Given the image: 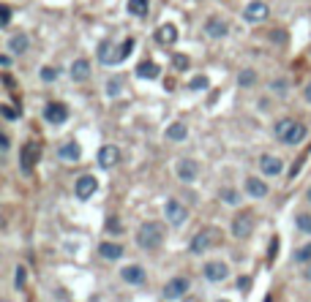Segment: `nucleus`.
Wrapping results in <instances>:
<instances>
[{
    "instance_id": "obj_1",
    "label": "nucleus",
    "mask_w": 311,
    "mask_h": 302,
    "mask_svg": "<svg viewBox=\"0 0 311 302\" xmlns=\"http://www.w3.org/2000/svg\"><path fill=\"white\" fill-rule=\"evenodd\" d=\"M273 134H276V139H278V142H284V144H300L306 139V125L300 123V120L284 117V120H278V123H276Z\"/></svg>"
},
{
    "instance_id": "obj_2",
    "label": "nucleus",
    "mask_w": 311,
    "mask_h": 302,
    "mask_svg": "<svg viewBox=\"0 0 311 302\" xmlns=\"http://www.w3.org/2000/svg\"><path fill=\"white\" fill-rule=\"evenodd\" d=\"M137 245L142 251H159L164 245V229H161V223H153V220L142 223L137 229Z\"/></svg>"
},
{
    "instance_id": "obj_3",
    "label": "nucleus",
    "mask_w": 311,
    "mask_h": 302,
    "mask_svg": "<svg viewBox=\"0 0 311 302\" xmlns=\"http://www.w3.org/2000/svg\"><path fill=\"white\" fill-rule=\"evenodd\" d=\"M219 242H221V232L216 226H205V229H200V232L194 234L188 251H191V253H205V251H210V248L219 245Z\"/></svg>"
},
{
    "instance_id": "obj_4",
    "label": "nucleus",
    "mask_w": 311,
    "mask_h": 302,
    "mask_svg": "<svg viewBox=\"0 0 311 302\" xmlns=\"http://www.w3.org/2000/svg\"><path fill=\"white\" fill-rule=\"evenodd\" d=\"M254 226H256V218L249 210H243V213H238L235 218H232V234H235L238 240H246V237L254 232Z\"/></svg>"
},
{
    "instance_id": "obj_5",
    "label": "nucleus",
    "mask_w": 311,
    "mask_h": 302,
    "mask_svg": "<svg viewBox=\"0 0 311 302\" xmlns=\"http://www.w3.org/2000/svg\"><path fill=\"white\" fill-rule=\"evenodd\" d=\"M164 218H166V223H172V226L178 229V226H183V223L188 220V210L180 204V201L169 199V201L164 204Z\"/></svg>"
},
{
    "instance_id": "obj_6",
    "label": "nucleus",
    "mask_w": 311,
    "mask_h": 302,
    "mask_svg": "<svg viewBox=\"0 0 311 302\" xmlns=\"http://www.w3.org/2000/svg\"><path fill=\"white\" fill-rule=\"evenodd\" d=\"M202 275H205V281H210V283H221V281H227L229 267L224 264V261L213 259V261H207L205 267H202Z\"/></svg>"
},
{
    "instance_id": "obj_7",
    "label": "nucleus",
    "mask_w": 311,
    "mask_h": 302,
    "mask_svg": "<svg viewBox=\"0 0 311 302\" xmlns=\"http://www.w3.org/2000/svg\"><path fill=\"white\" fill-rule=\"evenodd\" d=\"M188 291V278L186 275H175V278H169L164 286V297L166 300H180V297H186Z\"/></svg>"
},
{
    "instance_id": "obj_8",
    "label": "nucleus",
    "mask_w": 311,
    "mask_h": 302,
    "mask_svg": "<svg viewBox=\"0 0 311 302\" xmlns=\"http://www.w3.org/2000/svg\"><path fill=\"white\" fill-rule=\"evenodd\" d=\"M66 117H69V109H66V103L60 101H49L47 106H44V120L52 125H60L66 123Z\"/></svg>"
},
{
    "instance_id": "obj_9",
    "label": "nucleus",
    "mask_w": 311,
    "mask_h": 302,
    "mask_svg": "<svg viewBox=\"0 0 311 302\" xmlns=\"http://www.w3.org/2000/svg\"><path fill=\"white\" fill-rule=\"evenodd\" d=\"M96 188H98V180L93 177V174H82V177L76 180V185H74V193H76V199L88 201L90 196L96 193Z\"/></svg>"
},
{
    "instance_id": "obj_10",
    "label": "nucleus",
    "mask_w": 311,
    "mask_h": 302,
    "mask_svg": "<svg viewBox=\"0 0 311 302\" xmlns=\"http://www.w3.org/2000/svg\"><path fill=\"white\" fill-rule=\"evenodd\" d=\"M36 161H38V144H36V142H28L25 147H22V152H19V169H22L25 174L33 172Z\"/></svg>"
},
{
    "instance_id": "obj_11",
    "label": "nucleus",
    "mask_w": 311,
    "mask_h": 302,
    "mask_svg": "<svg viewBox=\"0 0 311 302\" xmlns=\"http://www.w3.org/2000/svg\"><path fill=\"white\" fill-rule=\"evenodd\" d=\"M120 278H123L128 286H142V283L147 281V272H145V267H139V264H126V267L120 269Z\"/></svg>"
},
{
    "instance_id": "obj_12",
    "label": "nucleus",
    "mask_w": 311,
    "mask_h": 302,
    "mask_svg": "<svg viewBox=\"0 0 311 302\" xmlns=\"http://www.w3.org/2000/svg\"><path fill=\"white\" fill-rule=\"evenodd\" d=\"M175 172H178V177L183 180V183H194L197 180V174H200V164L194 158H183L175 164Z\"/></svg>"
},
{
    "instance_id": "obj_13",
    "label": "nucleus",
    "mask_w": 311,
    "mask_h": 302,
    "mask_svg": "<svg viewBox=\"0 0 311 302\" xmlns=\"http://www.w3.org/2000/svg\"><path fill=\"white\" fill-rule=\"evenodd\" d=\"M259 169H262V174H268V177H278V174L284 172V161L278 158V155L265 152V155H259Z\"/></svg>"
},
{
    "instance_id": "obj_14",
    "label": "nucleus",
    "mask_w": 311,
    "mask_h": 302,
    "mask_svg": "<svg viewBox=\"0 0 311 302\" xmlns=\"http://www.w3.org/2000/svg\"><path fill=\"white\" fill-rule=\"evenodd\" d=\"M57 158L66 161V164H76V161L82 158V147H79V142H66L57 147Z\"/></svg>"
},
{
    "instance_id": "obj_15",
    "label": "nucleus",
    "mask_w": 311,
    "mask_h": 302,
    "mask_svg": "<svg viewBox=\"0 0 311 302\" xmlns=\"http://www.w3.org/2000/svg\"><path fill=\"white\" fill-rule=\"evenodd\" d=\"M205 33L210 35V38H224V35L229 33V25L221 19V17H207V22H205Z\"/></svg>"
},
{
    "instance_id": "obj_16",
    "label": "nucleus",
    "mask_w": 311,
    "mask_h": 302,
    "mask_svg": "<svg viewBox=\"0 0 311 302\" xmlns=\"http://www.w3.org/2000/svg\"><path fill=\"white\" fill-rule=\"evenodd\" d=\"M118 161H120V150L115 144H104L101 150H98V166L110 169V166H115Z\"/></svg>"
},
{
    "instance_id": "obj_17",
    "label": "nucleus",
    "mask_w": 311,
    "mask_h": 302,
    "mask_svg": "<svg viewBox=\"0 0 311 302\" xmlns=\"http://www.w3.org/2000/svg\"><path fill=\"white\" fill-rule=\"evenodd\" d=\"M246 193L251 199H265L268 196V185L262 177H246Z\"/></svg>"
},
{
    "instance_id": "obj_18",
    "label": "nucleus",
    "mask_w": 311,
    "mask_h": 302,
    "mask_svg": "<svg viewBox=\"0 0 311 302\" xmlns=\"http://www.w3.org/2000/svg\"><path fill=\"white\" fill-rule=\"evenodd\" d=\"M243 17H246L249 22H262L265 17H268V6H265L262 0H254V3H249V6H246Z\"/></svg>"
},
{
    "instance_id": "obj_19",
    "label": "nucleus",
    "mask_w": 311,
    "mask_h": 302,
    "mask_svg": "<svg viewBox=\"0 0 311 302\" xmlns=\"http://www.w3.org/2000/svg\"><path fill=\"white\" fill-rule=\"evenodd\" d=\"M98 256L107 261H118V259H123V248L118 242H101L98 245Z\"/></svg>"
},
{
    "instance_id": "obj_20",
    "label": "nucleus",
    "mask_w": 311,
    "mask_h": 302,
    "mask_svg": "<svg viewBox=\"0 0 311 302\" xmlns=\"http://www.w3.org/2000/svg\"><path fill=\"white\" fill-rule=\"evenodd\" d=\"M156 41L164 44V47L175 44V41H178V28H175V25H169V22H166V25H161V28L156 30Z\"/></svg>"
},
{
    "instance_id": "obj_21",
    "label": "nucleus",
    "mask_w": 311,
    "mask_h": 302,
    "mask_svg": "<svg viewBox=\"0 0 311 302\" xmlns=\"http://www.w3.org/2000/svg\"><path fill=\"white\" fill-rule=\"evenodd\" d=\"M28 47H30L28 33H17V35H11V38H8V49H11V55H25V52H28Z\"/></svg>"
},
{
    "instance_id": "obj_22",
    "label": "nucleus",
    "mask_w": 311,
    "mask_h": 302,
    "mask_svg": "<svg viewBox=\"0 0 311 302\" xmlns=\"http://www.w3.org/2000/svg\"><path fill=\"white\" fill-rule=\"evenodd\" d=\"M88 76H90V63L85 60V57L71 63V79H74V82H85Z\"/></svg>"
},
{
    "instance_id": "obj_23",
    "label": "nucleus",
    "mask_w": 311,
    "mask_h": 302,
    "mask_svg": "<svg viewBox=\"0 0 311 302\" xmlns=\"http://www.w3.org/2000/svg\"><path fill=\"white\" fill-rule=\"evenodd\" d=\"M159 74H161L159 63H153V60H142L137 66V76H139V79H156Z\"/></svg>"
},
{
    "instance_id": "obj_24",
    "label": "nucleus",
    "mask_w": 311,
    "mask_h": 302,
    "mask_svg": "<svg viewBox=\"0 0 311 302\" xmlns=\"http://www.w3.org/2000/svg\"><path fill=\"white\" fill-rule=\"evenodd\" d=\"M186 136H188V125H186V123H180V120L166 128V139H169V142H183Z\"/></svg>"
},
{
    "instance_id": "obj_25",
    "label": "nucleus",
    "mask_w": 311,
    "mask_h": 302,
    "mask_svg": "<svg viewBox=\"0 0 311 302\" xmlns=\"http://www.w3.org/2000/svg\"><path fill=\"white\" fill-rule=\"evenodd\" d=\"M238 82H240V87H254L256 84V71L254 68H243L240 76H238Z\"/></svg>"
},
{
    "instance_id": "obj_26",
    "label": "nucleus",
    "mask_w": 311,
    "mask_h": 302,
    "mask_svg": "<svg viewBox=\"0 0 311 302\" xmlns=\"http://www.w3.org/2000/svg\"><path fill=\"white\" fill-rule=\"evenodd\" d=\"M219 199L227 201V204H240V193H238L235 188H221V191H219Z\"/></svg>"
},
{
    "instance_id": "obj_27",
    "label": "nucleus",
    "mask_w": 311,
    "mask_h": 302,
    "mask_svg": "<svg viewBox=\"0 0 311 302\" xmlns=\"http://www.w3.org/2000/svg\"><path fill=\"white\" fill-rule=\"evenodd\" d=\"M128 14L145 17L147 14V0H128Z\"/></svg>"
},
{
    "instance_id": "obj_28",
    "label": "nucleus",
    "mask_w": 311,
    "mask_h": 302,
    "mask_svg": "<svg viewBox=\"0 0 311 302\" xmlns=\"http://www.w3.org/2000/svg\"><path fill=\"white\" fill-rule=\"evenodd\" d=\"M120 90H123V79H120V76H112L110 82H107V96H110V98H118Z\"/></svg>"
},
{
    "instance_id": "obj_29",
    "label": "nucleus",
    "mask_w": 311,
    "mask_h": 302,
    "mask_svg": "<svg viewBox=\"0 0 311 302\" xmlns=\"http://www.w3.org/2000/svg\"><path fill=\"white\" fill-rule=\"evenodd\" d=\"M134 47H137V41H134L131 35H128V38H126L123 44H120V49H118V63H120V60H126V57L131 55V52H134Z\"/></svg>"
},
{
    "instance_id": "obj_30",
    "label": "nucleus",
    "mask_w": 311,
    "mask_h": 302,
    "mask_svg": "<svg viewBox=\"0 0 311 302\" xmlns=\"http://www.w3.org/2000/svg\"><path fill=\"white\" fill-rule=\"evenodd\" d=\"M295 223H297V229L303 234H311V213H300L295 218Z\"/></svg>"
},
{
    "instance_id": "obj_31",
    "label": "nucleus",
    "mask_w": 311,
    "mask_h": 302,
    "mask_svg": "<svg viewBox=\"0 0 311 302\" xmlns=\"http://www.w3.org/2000/svg\"><path fill=\"white\" fill-rule=\"evenodd\" d=\"M295 261H300V264H311V242L303 248H297L295 251Z\"/></svg>"
},
{
    "instance_id": "obj_32",
    "label": "nucleus",
    "mask_w": 311,
    "mask_h": 302,
    "mask_svg": "<svg viewBox=\"0 0 311 302\" xmlns=\"http://www.w3.org/2000/svg\"><path fill=\"white\" fill-rule=\"evenodd\" d=\"M38 76H41V82H55V79H57V68H55V66H44V68L41 71H38Z\"/></svg>"
},
{
    "instance_id": "obj_33",
    "label": "nucleus",
    "mask_w": 311,
    "mask_h": 302,
    "mask_svg": "<svg viewBox=\"0 0 311 302\" xmlns=\"http://www.w3.org/2000/svg\"><path fill=\"white\" fill-rule=\"evenodd\" d=\"M188 87H191V90H207V87H210V79H207V76H202V74H197L191 79V84H188Z\"/></svg>"
},
{
    "instance_id": "obj_34",
    "label": "nucleus",
    "mask_w": 311,
    "mask_h": 302,
    "mask_svg": "<svg viewBox=\"0 0 311 302\" xmlns=\"http://www.w3.org/2000/svg\"><path fill=\"white\" fill-rule=\"evenodd\" d=\"M188 66H191V63H188L186 55H175V57H172V68H175V71H186Z\"/></svg>"
},
{
    "instance_id": "obj_35",
    "label": "nucleus",
    "mask_w": 311,
    "mask_h": 302,
    "mask_svg": "<svg viewBox=\"0 0 311 302\" xmlns=\"http://www.w3.org/2000/svg\"><path fill=\"white\" fill-rule=\"evenodd\" d=\"M17 288H22V286H25V283H28V269H25V267H22V264H19V267H17Z\"/></svg>"
},
{
    "instance_id": "obj_36",
    "label": "nucleus",
    "mask_w": 311,
    "mask_h": 302,
    "mask_svg": "<svg viewBox=\"0 0 311 302\" xmlns=\"http://www.w3.org/2000/svg\"><path fill=\"white\" fill-rule=\"evenodd\" d=\"M8 22H11V8L3 6V8H0V25H3V28H8Z\"/></svg>"
},
{
    "instance_id": "obj_37",
    "label": "nucleus",
    "mask_w": 311,
    "mask_h": 302,
    "mask_svg": "<svg viewBox=\"0 0 311 302\" xmlns=\"http://www.w3.org/2000/svg\"><path fill=\"white\" fill-rule=\"evenodd\" d=\"M0 112H3V117H6V120H17V112L11 109L8 103H3V106H0Z\"/></svg>"
},
{
    "instance_id": "obj_38",
    "label": "nucleus",
    "mask_w": 311,
    "mask_h": 302,
    "mask_svg": "<svg viewBox=\"0 0 311 302\" xmlns=\"http://www.w3.org/2000/svg\"><path fill=\"white\" fill-rule=\"evenodd\" d=\"M107 229H110L112 234H120V232H123V229H120V220H118V218H112L110 223H107Z\"/></svg>"
},
{
    "instance_id": "obj_39",
    "label": "nucleus",
    "mask_w": 311,
    "mask_h": 302,
    "mask_svg": "<svg viewBox=\"0 0 311 302\" xmlns=\"http://www.w3.org/2000/svg\"><path fill=\"white\" fill-rule=\"evenodd\" d=\"M303 98L311 103V82H306V84H303Z\"/></svg>"
},
{
    "instance_id": "obj_40",
    "label": "nucleus",
    "mask_w": 311,
    "mask_h": 302,
    "mask_svg": "<svg viewBox=\"0 0 311 302\" xmlns=\"http://www.w3.org/2000/svg\"><path fill=\"white\" fill-rule=\"evenodd\" d=\"M0 66H3V68H8V66H11V57L3 55V57H0Z\"/></svg>"
},
{
    "instance_id": "obj_41",
    "label": "nucleus",
    "mask_w": 311,
    "mask_h": 302,
    "mask_svg": "<svg viewBox=\"0 0 311 302\" xmlns=\"http://www.w3.org/2000/svg\"><path fill=\"white\" fill-rule=\"evenodd\" d=\"M303 278L311 283V264H306V269H303Z\"/></svg>"
},
{
    "instance_id": "obj_42",
    "label": "nucleus",
    "mask_w": 311,
    "mask_h": 302,
    "mask_svg": "<svg viewBox=\"0 0 311 302\" xmlns=\"http://www.w3.org/2000/svg\"><path fill=\"white\" fill-rule=\"evenodd\" d=\"M8 144H11V142H8V136H0V147H3V150H8Z\"/></svg>"
},
{
    "instance_id": "obj_43",
    "label": "nucleus",
    "mask_w": 311,
    "mask_h": 302,
    "mask_svg": "<svg viewBox=\"0 0 311 302\" xmlns=\"http://www.w3.org/2000/svg\"><path fill=\"white\" fill-rule=\"evenodd\" d=\"M306 199H309V204H311V188H309V193H306Z\"/></svg>"
},
{
    "instance_id": "obj_44",
    "label": "nucleus",
    "mask_w": 311,
    "mask_h": 302,
    "mask_svg": "<svg viewBox=\"0 0 311 302\" xmlns=\"http://www.w3.org/2000/svg\"><path fill=\"white\" fill-rule=\"evenodd\" d=\"M221 302H227V300H221Z\"/></svg>"
},
{
    "instance_id": "obj_45",
    "label": "nucleus",
    "mask_w": 311,
    "mask_h": 302,
    "mask_svg": "<svg viewBox=\"0 0 311 302\" xmlns=\"http://www.w3.org/2000/svg\"><path fill=\"white\" fill-rule=\"evenodd\" d=\"M3 302H6V300H3Z\"/></svg>"
}]
</instances>
